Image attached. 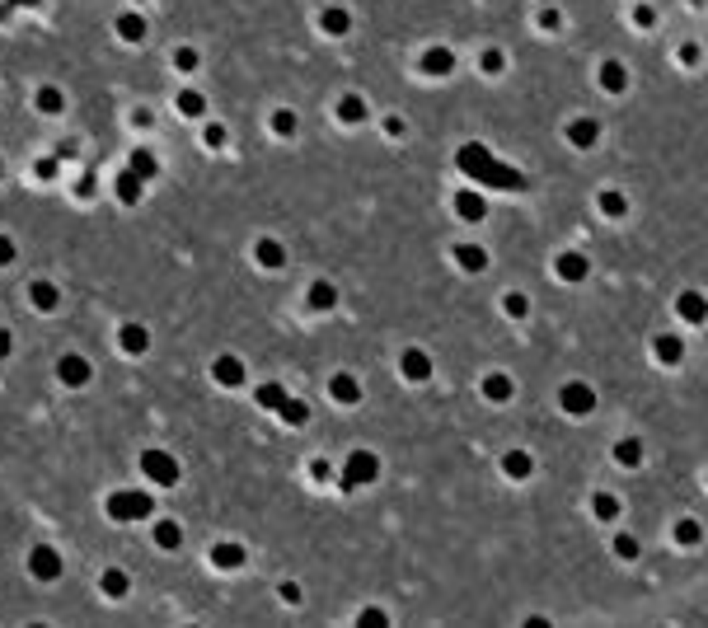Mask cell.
Masks as SVG:
<instances>
[{
  "label": "cell",
  "mask_w": 708,
  "mask_h": 628,
  "mask_svg": "<svg viewBox=\"0 0 708 628\" xmlns=\"http://www.w3.org/2000/svg\"><path fill=\"white\" fill-rule=\"evenodd\" d=\"M507 469H511V473H530V459H521V455H511V459H507Z\"/></svg>",
  "instance_id": "9"
},
{
  "label": "cell",
  "mask_w": 708,
  "mask_h": 628,
  "mask_svg": "<svg viewBox=\"0 0 708 628\" xmlns=\"http://www.w3.org/2000/svg\"><path fill=\"white\" fill-rule=\"evenodd\" d=\"M563 404H567L572 413H586V408H591V390H586V385H567V390H563Z\"/></svg>",
  "instance_id": "2"
},
{
  "label": "cell",
  "mask_w": 708,
  "mask_h": 628,
  "mask_svg": "<svg viewBox=\"0 0 708 628\" xmlns=\"http://www.w3.org/2000/svg\"><path fill=\"white\" fill-rule=\"evenodd\" d=\"M676 539H680V544H694V539H699V525H694V520H680V525H676Z\"/></svg>",
  "instance_id": "6"
},
{
  "label": "cell",
  "mask_w": 708,
  "mask_h": 628,
  "mask_svg": "<svg viewBox=\"0 0 708 628\" xmlns=\"http://www.w3.org/2000/svg\"><path fill=\"white\" fill-rule=\"evenodd\" d=\"M676 310L685 314L690 324H699V319H704V314H708V305H704V296H694V291H685V296L676 300Z\"/></svg>",
  "instance_id": "1"
},
{
  "label": "cell",
  "mask_w": 708,
  "mask_h": 628,
  "mask_svg": "<svg viewBox=\"0 0 708 628\" xmlns=\"http://www.w3.org/2000/svg\"><path fill=\"white\" fill-rule=\"evenodd\" d=\"M614 549H619V553H624V558H633V553H638V544H633V539H629V534H619V544H614Z\"/></svg>",
  "instance_id": "8"
},
{
  "label": "cell",
  "mask_w": 708,
  "mask_h": 628,
  "mask_svg": "<svg viewBox=\"0 0 708 628\" xmlns=\"http://www.w3.org/2000/svg\"><path fill=\"white\" fill-rule=\"evenodd\" d=\"M614 455H619V464H638V459H643V445H638V441H619Z\"/></svg>",
  "instance_id": "4"
},
{
  "label": "cell",
  "mask_w": 708,
  "mask_h": 628,
  "mask_svg": "<svg viewBox=\"0 0 708 628\" xmlns=\"http://www.w3.org/2000/svg\"><path fill=\"white\" fill-rule=\"evenodd\" d=\"M591 506H596V516H600V520H614V516H619V502H614L610 492H600V497H596Z\"/></svg>",
  "instance_id": "5"
},
{
  "label": "cell",
  "mask_w": 708,
  "mask_h": 628,
  "mask_svg": "<svg viewBox=\"0 0 708 628\" xmlns=\"http://www.w3.org/2000/svg\"><path fill=\"white\" fill-rule=\"evenodd\" d=\"M680 352H685V347H680V338H671V333H666V338H657V357H661L666 366H676Z\"/></svg>",
  "instance_id": "3"
},
{
  "label": "cell",
  "mask_w": 708,
  "mask_h": 628,
  "mask_svg": "<svg viewBox=\"0 0 708 628\" xmlns=\"http://www.w3.org/2000/svg\"><path fill=\"white\" fill-rule=\"evenodd\" d=\"M558 272H563V277H582L586 263H582V258H563V263H558Z\"/></svg>",
  "instance_id": "7"
}]
</instances>
